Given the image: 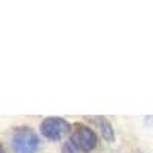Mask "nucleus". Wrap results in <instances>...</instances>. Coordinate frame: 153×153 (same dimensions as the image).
<instances>
[{
  "label": "nucleus",
  "instance_id": "4",
  "mask_svg": "<svg viewBox=\"0 0 153 153\" xmlns=\"http://www.w3.org/2000/svg\"><path fill=\"white\" fill-rule=\"evenodd\" d=\"M97 126L101 132V136H103L106 141L112 143L113 138H115V132H113V127H112L110 121L104 117H100V118H97Z\"/></svg>",
  "mask_w": 153,
  "mask_h": 153
},
{
  "label": "nucleus",
  "instance_id": "5",
  "mask_svg": "<svg viewBox=\"0 0 153 153\" xmlns=\"http://www.w3.org/2000/svg\"><path fill=\"white\" fill-rule=\"evenodd\" d=\"M0 153H6V152H5V149H3V146H2V144H0Z\"/></svg>",
  "mask_w": 153,
  "mask_h": 153
},
{
  "label": "nucleus",
  "instance_id": "2",
  "mask_svg": "<svg viewBox=\"0 0 153 153\" xmlns=\"http://www.w3.org/2000/svg\"><path fill=\"white\" fill-rule=\"evenodd\" d=\"M12 149L16 153H35L38 147V136L29 127H17L12 133Z\"/></svg>",
  "mask_w": 153,
  "mask_h": 153
},
{
  "label": "nucleus",
  "instance_id": "1",
  "mask_svg": "<svg viewBox=\"0 0 153 153\" xmlns=\"http://www.w3.org/2000/svg\"><path fill=\"white\" fill-rule=\"evenodd\" d=\"M71 129V144L80 152L89 153L98 146L97 133L84 124H74Z\"/></svg>",
  "mask_w": 153,
  "mask_h": 153
},
{
  "label": "nucleus",
  "instance_id": "3",
  "mask_svg": "<svg viewBox=\"0 0 153 153\" xmlns=\"http://www.w3.org/2000/svg\"><path fill=\"white\" fill-rule=\"evenodd\" d=\"M40 132L49 141H60L71 132V124L63 118L51 117L40 123Z\"/></svg>",
  "mask_w": 153,
  "mask_h": 153
}]
</instances>
